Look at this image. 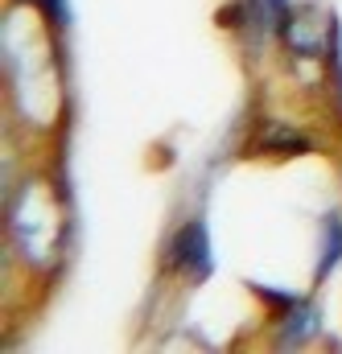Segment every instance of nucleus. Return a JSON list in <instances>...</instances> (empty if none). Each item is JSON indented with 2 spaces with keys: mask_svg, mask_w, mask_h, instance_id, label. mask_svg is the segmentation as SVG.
I'll use <instances>...</instances> for the list:
<instances>
[{
  "mask_svg": "<svg viewBox=\"0 0 342 354\" xmlns=\"http://www.w3.org/2000/svg\"><path fill=\"white\" fill-rule=\"evenodd\" d=\"M12 235L29 252V260H50L54 223H50V210H46V198L37 194V185H29L17 198V206H12Z\"/></svg>",
  "mask_w": 342,
  "mask_h": 354,
  "instance_id": "obj_1",
  "label": "nucleus"
},
{
  "mask_svg": "<svg viewBox=\"0 0 342 354\" xmlns=\"http://www.w3.org/2000/svg\"><path fill=\"white\" fill-rule=\"evenodd\" d=\"M170 256H173V264L181 268V272H190L194 280L210 276V239H206V227H202V223H190V227L173 239Z\"/></svg>",
  "mask_w": 342,
  "mask_h": 354,
  "instance_id": "obj_2",
  "label": "nucleus"
},
{
  "mask_svg": "<svg viewBox=\"0 0 342 354\" xmlns=\"http://www.w3.org/2000/svg\"><path fill=\"white\" fill-rule=\"evenodd\" d=\"M260 149H272V153H301V149H309V140L297 136V132H289L285 124H268V128L260 132Z\"/></svg>",
  "mask_w": 342,
  "mask_h": 354,
  "instance_id": "obj_3",
  "label": "nucleus"
},
{
  "mask_svg": "<svg viewBox=\"0 0 342 354\" xmlns=\"http://www.w3.org/2000/svg\"><path fill=\"white\" fill-rule=\"evenodd\" d=\"M314 334H318V313L297 301L293 313L285 317V342H305V338H314Z\"/></svg>",
  "mask_w": 342,
  "mask_h": 354,
  "instance_id": "obj_4",
  "label": "nucleus"
},
{
  "mask_svg": "<svg viewBox=\"0 0 342 354\" xmlns=\"http://www.w3.org/2000/svg\"><path fill=\"white\" fill-rule=\"evenodd\" d=\"M342 260V214L334 210L330 218H326V256H322V268H318V276H326L330 268Z\"/></svg>",
  "mask_w": 342,
  "mask_h": 354,
  "instance_id": "obj_5",
  "label": "nucleus"
}]
</instances>
